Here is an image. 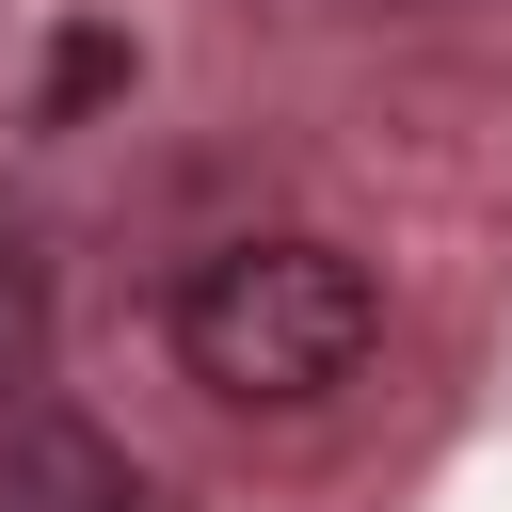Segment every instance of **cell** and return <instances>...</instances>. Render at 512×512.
Instances as JSON below:
<instances>
[{"label":"cell","mask_w":512,"mask_h":512,"mask_svg":"<svg viewBox=\"0 0 512 512\" xmlns=\"http://www.w3.org/2000/svg\"><path fill=\"white\" fill-rule=\"evenodd\" d=\"M128 80V48L112 32H64V64H48V112H80V96H112Z\"/></svg>","instance_id":"obj_3"},{"label":"cell","mask_w":512,"mask_h":512,"mask_svg":"<svg viewBox=\"0 0 512 512\" xmlns=\"http://www.w3.org/2000/svg\"><path fill=\"white\" fill-rule=\"evenodd\" d=\"M96 512H176V496H160V480H128V464L96 448Z\"/></svg>","instance_id":"obj_4"},{"label":"cell","mask_w":512,"mask_h":512,"mask_svg":"<svg viewBox=\"0 0 512 512\" xmlns=\"http://www.w3.org/2000/svg\"><path fill=\"white\" fill-rule=\"evenodd\" d=\"M0 512H96V448L80 432H32V464L0 480Z\"/></svg>","instance_id":"obj_2"},{"label":"cell","mask_w":512,"mask_h":512,"mask_svg":"<svg viewBox=\"0 0 512 512\" xmlns=\"http://www.w3.org/2000/svg\"><path fill=\"white\" fill-rule=\"evenodd\" d=\"M368 352H384V288L336 240H224L176 288V368L240 416H320Z\"/></svg>","instance_id":"obj_1"}]
</instances>
